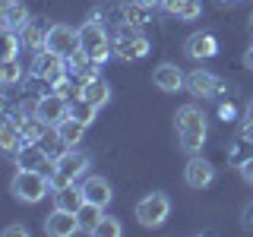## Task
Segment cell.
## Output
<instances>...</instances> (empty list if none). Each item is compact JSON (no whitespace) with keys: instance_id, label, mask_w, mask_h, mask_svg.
<instances>
[{"instance_id":"25","label":"cell","mask_w":253,"mask_h":237,"mask_svg":"<svg viewBox=\"0 0 253 237\" xmlns=\"http://www.w3.org/2000/svg\"><path fill=\"white\" fill-rule=\"evenodd\" d=\"M76 215H79V228H83L85 234H95V228H98V221L105 218V215H101V205H95V202H85L83 209L76 212Z\"/></svg>"},{"instance_id":"9","label":"cell","mask_w":253,"mask_h":237,"mask_svg":"<svg viewBox=\"0 0 253 237\" xmlns=\"http://www.w3.org/2000/svg\"><path fill=\"white\" fill-rule=\"evenodd\" d=\"M35 114L42 117L44 123H51V126H57L63 117L70 114V101L63 98V95L57 92H51V95H42V98L35 101Z\"/></svg>"},{"instance_id":"15","label":"cell","mask_w":253,"mask_h":237,"mask_svg":"<svg viewBox=\"0 0 253 237\" xmlns=\"http://www.w3.org/2000/svg\"><path fill=\"white\" fill-rule=\"evenodd\" d=\"M152 82L162 92H180L187 85V76L180 73V67H174V63H162V67L152 73Z\"/></svg>"},{"instance_id":"22","label":"cell","mask_w":253,"mask_h":237,"mask_svg":"<svg viewBox=\"0 0 253 237\" xmlns=\"http://www.w3.org/2000/svg\"><path fill=\"white\" fill-rule=\"evenodd\" d=\"M22 126V139L26 142H42L47 136V130H51V123H44L38 114H32V117H16Z\"/></svg>"},{"instance_id":"26","label":"cell","mask_w":253,"mask_h":237,"mask_svg":"<svg viewBox=\"0 0 253 237\" xmlns=\"http://www.w3.org/2000/svg\"><path fill=\"white\" fill-rule=\"evenodd\" d=\"M19 47H22V35H16V29H3V63L16 60Z\"/></svg>"},{"instance_id":"3","label":"cell","mask_w":253,"mask_h":237,"mask_svg":"<svg viewBox=\"0 0 253 237\" xmlns=\"http://www.w3.org/2000/svg\"><path fill=\"white\" fill-rule=\"evenodd\" d=\"M13 196L19 202H42L51 190V174L47 171H29V168H19L13 177Z\"/></svg>"},{"instance_id":"16","label":"cell","mask_w":253,"mask_h":237,"mask_svg":"<svg viewBox=\"0 0 253 237\" xmlns=\"http://www.w3.org/2000/svg\"><path fill=\"white\" fill-rule=\"evenodd\" d=\"M22 146H26V139H22L19 120H16V117H6V120L0 123V149H3L6 155H16Z\"/></svg>"},{"instance_id":"39","label":"cell","mask_w":253,"mask_h":237,"mask_svg":"<svg viewBox=\"0 0 253 237\" xmlns=\"http://www.w3.org/2000/svg\"><path fill=\"white\" fill-rule=\"evenodd\" d=\"M244 67H247V70H253V47H250L247 54H244Z\"/></svg>"},{"instance_id":"34","label":"cell","mask_w":253,"mask_h":237,"mask_svg":"<svg viewBox=\"0 0 253 237\" xmlns=\"http://www.w3.org/2000/svg\"><path fill=\"white\" fill-rule=\"evenodd\" d=\"M184 3H187V0H162V6H165L168 13H174V16H177V10H180Z\"/></svg>"},{"instance_id":"37","label":"cell","mask_w":253,"mask_h":237,"mask_svg":"<svg viewBox=\"0 0 253 237\" xmlns=\"http://www.w3.org/2000/svg\"><path fill=\"white\" fill-rule=\"evenodd\" d=\"M244 120H247V130H253V101L247 105V111H244Z\"/></svg>"},{"instance_id":"30","label":"cell","mask_w":253,"mask_h":237,"mask_svg":"<svg viewBox=\"0 0 253 237\" xmlns=\"http://www.w3.org/2000/svg\"><path fill=\"white\" fill-rule=\"evenodd\" d=\"M200 13H203V3H200V0H187V3L177 10V16H180V19H196Z\"/></svg>"},{"instance_id":"8","label":"cell","mask_w":253,"mask_h":237,"mask_svg":"<svg viewBox=\"0 0 253 237\" xmlns=\"http://www.w3.org/2000/svg\"><path fill=\"white\" fill-rule=\"evenodd\" d=\"M187 92L196 95V98H218L225 92V82L209 70H196V73L187 76Z\"/></svg>"},{"instance_id":"41","label":"cell","mask_w":253,"mask_h":237,"mask_svg":"<svg viewBox=\"0 0 253 237\" xmlns=\"http://www.w3.org/2000/svg\"><path fill=\"white\" fill-rule=\"evenodd\" d=\"M250 32H253V13H250Z\"/></svg>"},{"instance_id":"31","label":"cell","mask_w":253,"mask_h":237,"mask_svg":"<svg viewBox=\"0 0 253 237\" xmlns=\"http://www.w3.org/2000/svg\"><path fill=\"white\" fill-rule=\"evenodd\" d=\"M54 92H57V95H63V98H73V79H70V76H63L60 79V82H54Z\"/></svg>"},{"instance_id":"2","label":"cell","mask_w":253,"mask_h":237,"mask_svg":"<svg viewBox=\"0 0 253 237\" xmlns=\"http://www.w3.org/2000/svg\"><path fill=\"white\" fill-rule=\"evenodd\" d=\"M89 171V155L79 152V149H63V152L54 158V171H51V190H60L67 184H76L83 174Z\"/></svg>"},{"instance_id":"21","label":"cell","mask_w":253,"mask_h":237,"mask_svg":"<svg viewBox=\"0 0 253 237\" xmlns=\"http://www.w3.org/2000/svg\"><path fill=\"white\" fill-rule=\"evenodd\" d=\"M0 16H3V29H26L29 26V13L19 0H3Z\"/></svg>"},{"instance_id":"20","label":"cell","mask_w":253,"mask_h":237,"mask_svg":"<svg viewBox=\"0 0 253 237\" xmlns=\"http://www.w3.org/2000/svg\"><path fill=\"white\" fill-rule=\"evenodd\" d=\"M79 95H83V98H89L95 108H105L108 101H111V85L101 76H92V79H85V82H83Z\"/></svg>"},{"instance_id":"29","label":"cell","mask_w":253,"mask_h":237,"mask_svg":"<svg viewBox=\"0 0 253 237\" xmlns=\"http://www.w3.org/2000/svg\"><path fill=\"white\" fill-rule=\"evenodd\" d=\"M142 10H146V6H139V3L126 6V10H124V16H126V26H142V22H146V16H142Z\"/></svg>"},{"instance_id":"27","label":"cell","mask_w":253,"mask_h":237,"mask_svg":"<svg viewBox=\"0 0 253 237\" xmlns=\"http://www.w3.org/2000/svg\"><path fill=\"white\" fill-rule=\"evenodd\" d=\"M19 79H22V67L16 60H6L3 70H0V82H3V89H13Z\"/></svg>"},{"instance_id":"1","label":"cell","mask_w":253,"mask_h":237,"mask_svg":"<svg viewBox=\"0 0 253 237\" xmlns=\"http://www.w3.org/2000/svg\"><path fill=\"white\" fill-rule=\"evenodd\" d=\"M174 126H177V139H180V149H184V152H190V155L203 152V146H206V133H209L203 108H196V105H184V108L177 111V117H174Z\"/></svg>"},{"instance_id":"33","label":"cell","mask_w":253,"mask_h":237,"mask_svg":"<svg viewBox=\"0 0 253 237\" xmlns=\"http://www.w3.org/2000/svg\"><path fill=\"white\" fill-rule=\"evenodd\" d=\"M218 114H221V120H234V117H237V108L231 105V101H225V105L218 108Z\"/></svg>"},{"instance_id":"36","label":"cell","mask_w":253,"mask_h":237,"mask_svg":"<svg viewBox=\"0 0 253 237\" xmlns=\"http://www.w3.org/2000/svg\"><path fill=\"white\" fill-rule=\"evenodd\" d=\"M244 228H253V202L244 209Z\"/></svg>"},{"instance_id":"12","label":"cell","mask_w":253,"mask_h":237,"mask_svg":"<svg viewBox=\"0 0 253 237\" xmlns=\"http://www.w3.org/2000/svg\"><path fill=\"white\" fill-rule=\"evenodd\" d=\"M184 177H187V187L203 190V187H209L212 180H215V168H212V164L196 152V155H190V161H187V168H184Z\"/></svg>"},{"instance_id":"4","label":"cell","mask_w":253,"mask_h":237,"mask_svg":"<svg viewBox=\"0 0 253 237\" xmlns=\"http://www.w3.org/2000/svg\"><path fill=\"white\" fill-rule=\"evenodd\" d=\"M79 44H83V51L89 54L95 63H105L108 60L111 41H108V35H105L101 19H85L83 26H79Z\"/></svg>"},{"instance_id":"23","label":"cell","mask_w":253,"mask_h":237,"mask_svg":"<svg viewBox=\"0 0 253 237\" xmlns=\"http://www.w3.org/2000/svg\"><path fill=\"white\" fill-rule=\"evenodd\" d=\"M95 111H98V108H95L89 98H83V95H73V98H70V117H76L79 123L89 126L95 120Z\"/></svg>"},{"instance_id":"14","label":"cell","mask_w":253,"mask_h":237,"mask_svg":"<svg viewBox=\"0 0 253 237\" xmlns=\"http://www.w3.org/2000/svg\"><path fill=\"white\" fill-rule=\"evenodd\" d=\"M215 51H218V41L212 32H196V35L187 38V57L193 60H209L215 57Z\"/></svg>"},{"instance_id":"35","label":"cell","mask_w":253,"mask_h":237,"mask_svg":"<svg viewBox=\"0 0 253 237\" xmlns=\"http://www.w3.org/2000/svg\"><path fill=\"white\" fill-rule=\"evenodd\" d=\"M3 234H6V237H16V234H29V228H26V225H10V228H6Z\"/></svg>"},{"instance_id":"17","label":"cell","mask_w":253,"mask_h":237,"mask_svg":"<svg viewBox=\"0 0 253 237\" xmlns=\"http://www.w3.org/2000/svg\"><path fill=\"white\" fill-rule=\"evenodd\" d=\"M83 133H85V123H79L76 117H70V114L54 126V136H57V142L63 149H73L76 142H83Z\"/></svg>"},{"instance_id":"10","label":"cell","mask_w":253,"mask_h":237,"mask_svg":"<svg viewBox=\"0 0 253 237\" xmlns=\"http://www.w3.org/2000/svg\"><path fill=\"white\" fill-rule=\"evenodd\" d=\"M76 231H83L76 212H67V209L54 205V212L44 218V234H51V237H73Z\"/></svg>"},{"instance_id":"38","label":"cell","mask_w":253,"mask_h":237,"mask_svg":"<svg viewBox=\"0 0 253 237\" xmlns=\"http://www.w3.org/2000/svg\"><path fill=\"white\" fill-rule=\"evenodd\" d=\"M139 6H146V10H155V6H162V0H136Z\"/></svg>"},{"instance_id":"11","label":"cell","mask_w":253,"mask_h":237,"mask_svg":"<svg viewBox=\"0 0 253 237\" xmlns=\"http://www.w3.org/2000/svg\"><path fill=\"white\" fill-rule=\"evenodd\" d=\"M16 168H29V171H47L51 174L54 171V161H51V155L44 152L38 142H26V146L16 152Z\"/></svg>"},{"instance_id":"18","label":"cell","mask_w":253,"mask_h":237,"mask_svg":"<svg viewBox=\"0 0 253 237\" xmlns=\"http://www.w3.org/2000/svg\"><path fill=\"white\" fill-rule=\"evenodd\" d=\"M83 193H85V202H95V205H111V199H114V190H111V184L105 177H89L83 184Z\"/></svg>"},{"instance_id":"13","label":"cell","mask_w":253,"mask_h":237,"mask_svg":"<svg viewBox=\"0 0 253 237\" xmlns=\"http://www.w3.org/2000/svg\"><path fill=\"white\" fill-rule=\"evenodd\" d=\"M114 54L121 60H142L149 54V41L142 35H130V32H124V35L114 41Z\"/></svg>"},{"instance_id":"5","label":"cell","mask_w":253,"mask_h":237,"mask_svg":"<svg viewBox=\"0 0 253 237\" xmlns=\"http://www.w3.org/2000/svg\"><path fill=\"white\" fill-rule=\"evenodd\" d=\"M32 76L42 79V82H47V85L60 82L63 76H70L67 57H60V54H54V51H47V47H44V51H38L35 60H32Z\"/></svg>"},{"instance_id":"19","label":"cell","mask_w":253,"mask_h":237,"mask_svg":"<svg viewBox=\"0 0 253 237\" xmlns=\"http://www.w3.org/2000/svg\"><path fill=\"white\" fill-rule=\"evenodd\" d=\"M54 205H57V209H67V212H79V209L85 205V193H83V187L67 184V187L54 190Z\"/></svg>"},{"instance_id":"6","label":"cell","mask_w":253,"mask_h":237,"mask_svg":"<svg viewBox=\"0 0 253 237\" xmlns=\"http://www.w3.org/2000/svg\"><path fill=\"white\" fill-rule=\"evenodd\" d=\"M171 215V199L165 193H149L146 199L136 202V221L142 228H158Z\"/></svg>"},{"instance_id":"32","label":"cell","mask_w":253,"mask_h":237,"mask_svg":"<svg viewBox=\"0 0 253 237\" xmlns=\"http://www.w3.org/2000/svg\"><path fill=\"white\" fill-rule=\"evenodd\" d=\"M241 177L247 180V184H253V155L247 158V161H241Z\"/></svg>"},{"instance_id":"7","label":"cell","mask_w":253,"mask_h":237,"mask_svg":"<svg viewBox=\"0 0 253 237\" xmlns=\"http://www.w3.org/2000/svg\"><path fill=\"white\" fill-rule=\"evenodd\" d=\"M79 32L73 26H67V22H57V26L47 29V51L60 54V57H70V54L79 51Z\"/></svg>"},{"instance_id":"40","label":"cell","mask_w":253,"mask_h":237,"mask_svg":"<svg viewBox=\"0 0 253 237\" xmlns=\"http://www.w3.org/2000/svg\"><path fill=\"white\" fill-rule=\"evenodd\" d=\"M218 3H241V0H218Z\"/></svg>"},{"instance_id":"24","label":"cell","mask_w":253,"mask_h":237,"mask_svg":"<svg viewBox=\"0 0 253 237\" xmlns=\"http://www.w3.org/2000/svg\"><path fill=\"white\" fill-rule=\"evenodd\" d=\"M19 35H22V44L32 47V51H44L47 47V29L35 26V22H29L26 29H19Z\"/></svg>"},{"instance_id":"28","label":"cell","mask_w":253,"mask_h":237,"mask_svg":"<svg viewBox=\"0 0 253 237\" xmlns=\"http://www.w3.org/2000/svg\"><path fill=\"white\" fill-rule=\"evenodd\" d=\"M121 234H124V225L111 215H105L98 221V228H95V237H121Z\"/></svg>"}]
</instances>
